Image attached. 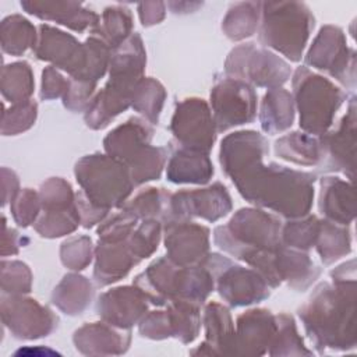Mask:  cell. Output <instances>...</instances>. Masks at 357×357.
Here are the masks:
<instances>
[{"instance_id":"1","label":"cell","mask_w":357,"mask_h":357,"mask_svg":"<svg viewBox=\"0 0 357 357\" xmlns=\"http://www.w3.org/2000/svg\"><path fill=\"white\" fill-rule=\"evenodd\" d=\"M261 39L297 60L314 28L310 8L298 1H265L261 3Z\"/></svg>"},{"instance_id":"2","label":"cell","mask_w":357,"mask_h":357,"mask_svg":"<svg viewBox=\"0 0 357 357\" xmlns=\"http://www.w3.org/2000/svg\"><path fill=\"white\" fill-rule=\"evenodd\" d=\"M21 7L39 18L53 20L78 31L95 25L99 20L92 10L75 1H22Z\"/></svg>"},{"instance_id":"3","label":"cell","mask_w":357,"mask_h":357,"mask_svg":"<svg viewBox=\"0 0 357 357\" xmlns=\"http://www.w3.org/2000/svg\"><path fill=\"white\" fill-rule=\"evenodd\" d=\"M259 11V1H243L231 4L223 21V28L226 33L233 39H240L251 35L258 24Z\"/></svg>"},{"instance_id":"4","label":"cell","mask_w":357,"mask_h":357,"mask_svg":"<svg viewBox=\"0 0 357 357\" xmlns=\"http://www.w3.org/2000/svg\"><path fill=\"white\" fill-rule=\"evenodd\" d=\"M1 28H3L4 47L8 49L10 52L24 50L35 36L33 26L29 24L28 20L20 15H13L6 18L1 24Z\"/></svg>"},{"instance_id":"5","label":"cell","mask_w":357,"mask_h":357,"mask_svg":"<svg viewBox=\"0 0 357 357\" xmlns=\"http://www.w3.org/2000/svg\"><path fill=\"white\" fill-rule=\"evenodd\" d=\"M103 17L99 31L106 32L109 38L120 40L127 35L131 28V14L130 10L120 6L106 7L103 10Z\"/></svg>"},{"instance_id":"6","label":"cell","mask_w":357,"mask_h":357,"mask_svg":"<svg viewBox=\"0 0 357 357\" xmlns=\"http://www.w3.org/2000/svg\"><path fill=\"white\" fill-rule=\"evenodd\" d=\"M139 17L144 25L158 24L165 17V3L162 1H146L138 4Z\"/></svg>"},{"instance_id":"7","label":"cell","mask_w":357,"mask_h":357,"mask_svg":"<svg viewBox=\"0 0 357 357\" xmlns=\"http://www.w3.org/2000/svg\"><path fill=\"white\" fill-rule=\"evenodd\" d=\"M167 6L172 8V11H174V13H177V11H180L183 7H187V10L188 11H194V10H197L198 7H201L202 6V3H167Z\"/></svg>"}]
</instances>
